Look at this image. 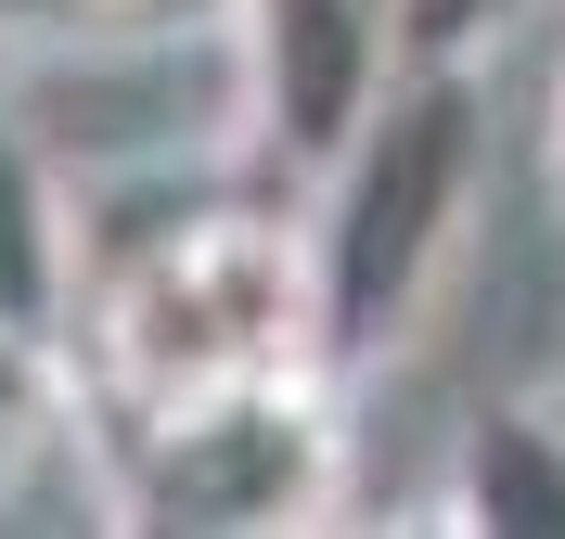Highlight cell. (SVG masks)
<instances>
[{
  "label": "cell",
  "mask_w": 565,
  "mask_h": 539,
  "mask_svg": "<svg viewBox=\"0 0 565 539\" xmlns=\"http://www.w3.org/2000/svg\"><path fill=\"white\" fill-rule=\"evenodd\" d=\"M77 231H65V193H52V154L26 142V116H0V322L13 334H52L77 309Z\"/></svg>",
  "instance_id": "cell-5"
},
{
  "label": "cell",
  "mask_w": 565,
  "mask_h": 539,
  "mask_svg": "<svg viewBox=\"0 0 565 539\" xmlns=\"http://www.w3.org/2000/svg\"><path fill=\"white\" fill-rule=\"evenodd\" d=\"M450 527H553L565 539V424H540V411H489V424L462 436Z\"/></svg>",
  "instance_id": "cell-6"
},
{
  "label": "cell",
  "mask_w": 565,
  "mask_h": 539,
  "mask_svg": "<svg viewBox=\"0 0 565 539\" xmlns=\"http://www.w3.org/2000/svg\"><path fill=\"white\" fill-rule=\"evenodd\" d=\"M553 193H565V77H553Z\"/></svg>",
  "instance_id": "cell-9"
},
{
  "label": "cell",
  "mask_w": 565,
  "mask_h": 539,
  "mask_svg": "<svg viewBox=\"0 0 565 539\" xmlns=\"http://www.w3.org/2000/svg\"><path fill=\"white\" fill-rule=\"evenodd\" d=\"M77 436V411H65V373H52V334H13L0 322V514L39 488V463Z\"/></svg>",
  "instance_id": "cell-7"
},
{
  "label": "cell",
  "mask_w": 565,
  "mask_h": 539,
  "mask_svg": "<svg viewBox=\"0 0 565 539\" xmlns=\"http://www.w3.org/2000/svg\"><path fill=\"white\" fill-rule=\"evenodd\" d=\"M348 488V424L334 386L309 373H257L193 411H141L116 450V514L129 527H321Z\"/></svg>",
  "instance_id": "cell-3"
},
{
  "label": "cell",
  "mask_w": 565,
  "mask_h": 539,
  "mask_svg": "<svg viewBox=\"0 0 565 539\" xmlns=\"http://www.w3.org/2000/svg\"><path fill=\"white\" fill-rule=\"evenodd\" d=\"M489 168V104L476 65H398L386 104L348 129V154L309 180V309H321V373H373L424 322V295L462 245Z\"/></svg>",
  "instance_id": "cell-1"
},
{
  "label": "cell",
  "mask_w": 565,
  "mask_h": 539,
  "mask_svg": "<svg viewBox=\"0 0 565 539\" xmlns=\"http://www.w3.org/2000/svg\"><path fill=\"white\" fill-rule=\"evenodd\" d=\"M90 359H104L116 411H193L218 386L257 373H309L321 359V309H309V231L296 218H180L129 270L90 283Z\"/></svg>",
  "instance_id": "cell-2"
},
{
  "label": "cell",
  "mask_w": 565,
  "mask_h": 539,
  "mask_svg": "<svg viewBox=\"0 0 565 539\" xmlns=\"http://www.w3.org/2000/svg\"><path fill=\"white\" fill-rule=\"evenodd\" d=\"M398 13V65H476L527 0H386Z\"/></svg>",
  "instance_id": "cell-8"
},
{
  "label": "cell",
  "mask_w": 565,
  "mask_h": 539,
  "mask_svg": "<svg viewBox=\"0 0 565 539\" xmlns=\"http://www.w3.org/2000/svg\"><path fill=\"white\" fill-rule=\"evenodd\" d=\"M232 104H245L257 154L321 180L348 154V129L386 104L398 77V13L386 0H232Z\"/></svg>",
  "instance_id": "cell-4"
}]
</instances>
